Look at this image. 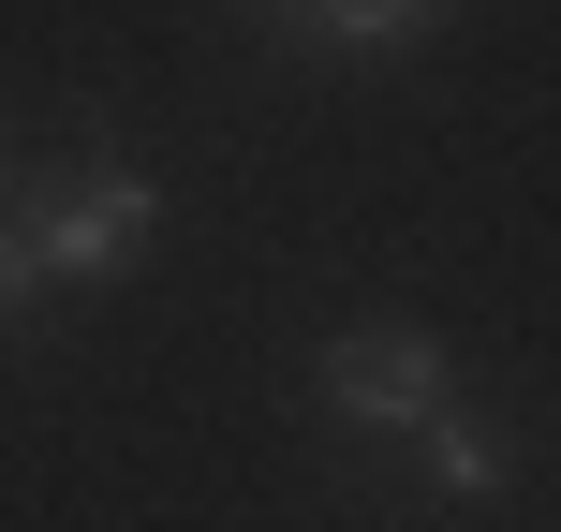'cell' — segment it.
Wrapping results in <instances>:
<instances>
[{
	"mask_svg": "<svg viewBox=\"0 0 561 532\" xmlns=\"http://www.w3.org/2000/svg\"><path fill=\"white\" fill-rule=\"evenodd\" d=\"M148 223H163V193H148L134 163H89V178H59V193H45L30 267H45V281H118V267L148 252Z\"/></svg>",
	"mask_w": 561,
	"mask_h": 532,
	"instance_id": "6da1fadb",
	"label": "cell"
},
{
	"mask_svg": "<svg viewBox=\"0 0 561 532\" xmlns=\"http://www.w3.org/2000/svg\"><path fill=\"white\" fill-rule=\"evenodd\" d=\"M325 399L355 429H428L444 415V355H428V326H340L325 340Z\"/></svg>",
	"mask_w": 561,
	"mask_h": 532,
	"instance_id": "7a4b0ae2",
	"label": "cell"
},
{
	"mask_svg": "<svg viewBox=\"0 0 561 532\" xmlns=\"http://www.w3.org/2000/svg\"><path fill=\"white\" fill-rule=\"evenodd\" d=\"M428 15H444V0H280L296 45H414Z\"/></svg>",
	"mask_w": 561,
	"mask_h": 532,
	"instance_id": "3957f363",
	"label": "cell"
},
{
	"mask_svg": "<svg viewBox=\"0 0 561 532\" xmlns=\"http://www.w3.org/2000/svg\"><path fill=\"white\" fill-rule=\"evenodd\" d=\"M428 474H444L458 503H488V488H503V444H488L473 415H428Z\"/></svg>",
	"mask_w": 561,
	"mask_h": 532,
	"instance_id": "277c9868",
	"label": "cell"
},
{
	"mask_svg": "<svg viewBox=\"0 0 561 532\" xmlns=\"http://www.w3.org/2000/svg\"><path fill=\"white\" fill-rule=\"evenodd\" d=\"M30 281H45V267H30V237H0V326L30 310Z\"/></svg>",
	"mask_w": 561,
	"mask_h": 532,
	"instance_id": "5b68a950",
	"label": "cell"
}]
</instances>
